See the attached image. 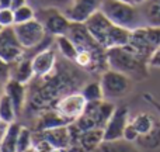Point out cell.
Wrapping results in <instances>:
<instances>
[{
    "instance_id": "cell-1",
    "label": "cell",
    "mask_w": 160,
    "mask_h": 152,
    "mask_svg": "<svg viewBox=\"0 0 160 152\" xmlns=\"http://www.w3.org/2000/svg\"><path fill=\"white\" fill-rule=\"evenodd\" d=\"M84 25L91 34V37L107 51L111 48L125 47L129 44L132 31L114 24L101 10L94 13L84 23Z\"/></svg>"
},
{
    "instance_id": "cell-2",
    "label": "cell",
    "mask_w": 160,
    "mask_h": 152,
    "mask_svg": "<svg viewBox=\"0 0 160 152\" xmlns=\"http://www.w3.org/2000/svg\"><path fill=\"white\" fill-rule=\"evenodd\" d=\"M107 64L110 69L118 71L132 79H141L148 75L149 65L129 45L111 48L107 51Z\"/></svg>"
},
{
    "instance_id": "cell-3",
    "label": "cell",
    "mask_w": 160,
    "mask_h": 152,
    "mask_svg": "<svg viewBox=\"0 0 160 152\" xmlns=\"http://www.w3.org/2000/svg\"><path fill=\"white\" fill-rule=\"evenodd\" d=\"M100 10L119 27L125 30L133 31L139 27H143V18L141 14V8L138 4L125 3L119 0H102Z\"/></svg>"
},
{
    "instance_id": "cell-4",
    "label": "cell",
    "mask_w": 160,
    "mask_h": 152,
    "mask_svg": "<svg viewBox=\"0 0 160 152\" xmlns=\"http://www.w3.org/2000/svg\"><path fill=\"white\" fill-rule=\"evenodd\" d=\"M14 31H16L17 38H18L20 44L22 45V48L25 50V52L42 50L39 47H42L44 44L49 42L51 38H53V37L48 35L45 27L42 25V23L37 17L27 23L16 24L14 25ZM44 48H47V47H44Z\"/></svg>"
},
{
    "instance_id": "cell-5",
    "label": "cell",
    "mask_w": 160,
    "mask_h": 152,
    "mask_svg": "<svg viewBox=\"0 0 160 152\" xmlns=\"http://www.w3.org/2000/svg\"><path fill=\"white\" fill-rule=\"evenodd\" d=\"M128 45L148 62L152 54L160 47V27L143 25L133 30Z\"/></svg>"
},
{
    "instance_id": "cell-6",
    "label": "cell",
    "mask_w": 160,
    "mask_h": 152,
    "mask_svg": "<svg viewBox=\"0 0 160 152\" xmlns=\"http://www.w3.org/2000/svg\"><path fill=\"white\" fill-rule=\"evenodd\" d=\"M132 80L133 79L131 76L108 68L100 76L104 99L108 102H115L129 94L132 90Z\"/></svg>"
},
{
    "instance_id": "cell-7",
    "label": "cell",
    "mask_w": 160,
    "mask_h": 152,
    "mask_svg": "<svg viewBox=\"0 0 160 152\" xmlns=\"http://www.w3.org/2000/svg\"><path fill=\"white\" fill-rule=\"evenodd\" d=\"M35 17L42 23L48 35L53 37V38L66 35L68 30H69L70 24H72V21H69V18L65 16L63 10L56 7L35 8Z\"/></svg>"
},
{
    "instance_id": "cell-8",
    "label": "cell",
    "mask_w": 160,
    "mask_h": 152,
    "mask_svg": "<svg viewBox=\"0 0 160 152\" xmlns=\"http://www.w3.org/2000/svg\"><path fill=\"white\" fill-rule=\"evenodd\" d=\"M25 50L20 44L14 27H6L0 31V58L8 64H16L24 58Z\"/></svg>"
},
{
    "instance_id": "cell-9",
    "label": "cell",
    "mask_w": 160,
    "mask_h": 152,
    "mask_svg": "<svg viewBox=\"0 0 160 152\" xmlns=\"http://www.w3.org/2000/svg\"><path fill=\"white\" fill-rule=\"evenodd\" d=\"M86 106H87V100L82 94V92H73L66 96H62L58 100L55 110L73 123L84 113Z\"/></svg>"
},
{
    "instance_id": "cell-10",
    "label": "cell",
    "mask_w": 160,
    "mask_h": 152,
    "mask_svg": "<svg viewBox=\"0 0 160 152\" xmlns=\"http://www.w3.org/2000/svg\"><path fill=\"white\" fill-rule=\"evenodd\" d=\"M101 4L102 0H72L63 13L72 23H86L101 8Z\"/></svg>"
},
{
    "instance_id": "cell-11",
    "label": "cell",
    "mask_w": 160,
    "mask_h": 152,
    "mask_svg": "<svg viewBox=\"0 0 160 152\" xmlns=\"http://www.w3.org/2000/svg\"><path fill=\"white\" fill-rule=\"evenodd\" d=\"M129 120V111L125 106L115 107V111L112 113L107 125L104 127V141H114V139L124 138V131Z\"/></svg>"
},
{
    "instance_id": "cell-12",
    "label": "cell",
    "mask_w": 160,
    "mask_h": 152,
    "mask_svg": "<svg viewBox=\"0 0 160 152\" xmlns=\"http://www.w3.org/2000/svg\"><path fill=\"white\" fill-rule=\"evenodd\" d=\"M31 64L35 77H47L53 72L56 65V51L52 45L42 48L31 56Z\"/></svg>"
},
{
    "instance_id": "cell-13",
    "label": "cell",
    "mask_w": 160,
    "mask_h": 152,
    "mask_svg": "<svg viewBox=\"0 0 160 152\" xmlns=\"http://www.w3.org/2000/svg\"><path fill=\"white\" fill-rule=\"evenodd\" d=\"M42 139L48 141L53 148L63 149V148H66L69 145L70 139H72L69 125H62V127H56V128L42 131Z\"/></svg>"
},
{
    "instance_id": "cell-14",
    "label": "cell",
    "mask_w": 160,
    "mask_h": 152,
    "mask_svg": "<svg viewBox=\"0 0 160 152\" xmlns=\"http://www.w3.org/2000/svg\"><path fill=\"white\" fill-rule=\"evenodd\" d=\"M4 93L13 102L14 107L17 110V114H20V111L22 110L25 103V85L18 82V80L10 79L7 83H4Z\"/></svg>"
},
{
    "instance_id": "cell-15",
    "label": "cell",
    "mask_w": 160,
    "mask_h": 152,
    "mask_svg": "<svg viewBox=\"0 0 160 152\" xmlns=\"http://www.w3.org/2000/svg\"><path fill=\"white\" fill-rule=\"evenodd\" d=\"M32 71V64H31V56L24 55V58H21L18 62L11 64V79L18 80V82L27 85L31 79H34Z\"/></svg>"
},
{
    "instance_id": "cell-16",
    "label": "cell",
    "mask_w": 160,
    "mask_h": 152,
    "mask_svg": "<svg viewBox=\"0 0 160 152\" xmlns=\"http://www.w3.org/2000/svg\"><path fill=\"white\" fill-rule=\"evenodd\" d=\"M138 6L145 25L160 27V0H146Z\"/></svg>"
},
{
    "instance_id": "cell-17",
    "label": "cell",
    "mask_w": 160,
    "mask_h": 152,
    "mask_svg": "<svg viewBox=\"0 0 160 152\" xmlns=\"http://www.w3.org/2000/svg\"><path fill=\"white\" fill-rule=\"evenodd\" d=\"M94 152H142V149L135 142L121 138L114 141H102Z\"/></svg>"
},
{
    "instance_id": "cell-18",
    "label": "cell",
    "mask_w": 160,
    "mask_h": 152,
    "mask_svg": "<svg viewBox=\"0 0 160 152\" xmlns=\"http://www.w3.org/2000/svg\"><path fill=\"white\" fill-rule=\"evenodd\" d=\"M72 121L68 120L66 117H63L59 111L53 110V111H47L41 116V118L38 120L37 124V130L38 131H45V130H51V128H56V127H62V125H70Z\"/></svg>"
},
{
    "instance_id": "cell-19",
    "label": "cell",
    "mask_w": 160,
    "mask_h": 152,
    "mask_svg": "<svg viewBox=\"0 0 160 152\" xmlns=\"http://www.w3.org/2000/svg\"><path fill=\"white\" fill-rule=\"evenodd\" d=\"M129 121H131V124L135 127V130L138 131L139 137H143V135H146V134H149L150 131L156 127V124L159 123L158 120L149 113H139L138 116L132 117Z\"/></svg>"
},
{
    "instance_id": "cell-20",
    "label": "cell",
    "mask_w": 160,
    "mask_h": 152,
    "mask_svg": "<svg viewBox=\"0 0 160 152\" xmlns=\"http://www.w3.org/2000/svg\"><path fill=\"white\" fill-rule=\"evenodd\" d=\"M79 134V142L86 151H96V148L104 141V130H90Z\"/></svg>"
},
{
    "instance_id": "cell-21",
    "label": "cell",
    "mask_w": 160,
    "mask_h": 152,
    "mask_svg": "<svg viewBox=\"0 0 160 152\" xmlns=\"http://www.w3.org/2000/svg\"><path fill=\"white\" fill-rule=\"evenodd\" d=\"M53 41H55V47L58 48V51L61 52V55L63 56L66 61L75 64L76 56H78V48H76L75 42H73L68 35L56 37Z\"/></svg>"
},
{
    "instance_id": "cell-22",
    "label": "cell",
    "mask_w": 160,
    "mask_h": 152,
    "mask_svg": "<svg viewBox=\"0 0 160 152\" xmlns=\"http://www.w3.org/2000/svg\"><path fill=\"white\" fill-rule=\"evenodd\" d=\"M20 128L21 125L17 124L16 121L11 123L7 134L0 144V152H17V139H18Z\"/></svg>"
},
{
    "instance_id": "cell-23",
    "label": "cell",
    "mask_w": 160,
    "mask_h": 152,
    "mask_svg": "<svg viewBox=\"0 0 160 152\" xmlns=\"http://www.w3.org/2000/svg\"><path fill=\"white\" fill-rule=\"evenodd\" d=\"M17 117V110L14 107L13 102L10 100V97L6 93H3V96L0 97V118L4 120L7 123H14Z\"/></svg>"
},
{
    "instance_id": "cell-24",
    "label": "cell",
    "mask_w": 160,
    "mask_h": 152,
    "mask_svg": "<svg viewBox=\"0 0 160 152\" xmlns=\"http://www.w3.org/2000/svg\"><path fill=\"white\" fill-rule=\"evenodd\" d=\"M80 92H82V94L86 97L87 103L98 102V100L104 99V94H102V89H101V83H100V80H94V82H90V83H87V85H84Z\"/></svg>"
},
{
    "instance_id": "cell-25",
    "label": "cell",
    "mask_w": 160,
    "mask_h": 152,
    "mask_svg": "<svg viewBox=\"0 0 160 152\" xmlns=\"http://www.w3.org/2000/svg\"><path fill=\"white\" fill-rule=\"evenodd\" d=\"M34 145L32 142V133L28 127L21 125L18 133V139H17V152H27L31 149Z\"/></svg>"
},
{
    "instance_id": "cell-26",
    "label": "cell",
    "mask_w": 160,
    "mask_h": 152,
    "mask_svg": "<svg viewBox=\"0 0 160 152\" xmlns=\"http://www.w3.org/2000/svg\"><path fill=\"white\" fill-rule=\"evenodd\" d=\"M14 18H16V24H21V23H27L30 20L35 18V7L31 6L30 3L21 6L20 8L14 10ZM14 24V25H16Z\"/></svg>"
},
{
    "instance_id": "cell-27",
    "label": "cell",
    "mask_w": 160,
    "mask_h": 152,
    "mask_svg": "<svg viewBox=\"0 0 160 152\" xmlns=\"http://www.w3.org/2000/svg\"><path fill=\"white\" fill-rule=\"evenodd\" d=\"M37 3L35 8L39 7H56L61 8V10H65V8L69 6V3L72 0H34Z\"/></svg>"
},
{
    "instance_id": "cell-28",
    "label": "cell",
    "mask_w": 160,
    "mask_h": 152,
    "mask_svg": "<svg viewBox=\"0 0 160 152\" xmlns=\"http://www.w3.org/2000/svg\"><path fill=\"white\" fill-rule=\"evenodd\" d=\"M16 18H14V10L11 8H0V25L3 28L14 27Z\"/></svg>"
},
{
    "instance_id": "cell-29",
    "label": "cell",
    "mask_w": 160,
    "mask_h": 152,
    "mask_svg": "<svg viewBox=\"0 0 160 152\" xmlns=\"http://www.w3.org/2000/svg\"><path fill=\"white\" fill-rule=\"evenodd\" d=\"M11 79V64L0 58V83H7Z\"/></svg>"
},
{
    "instance_id": "cell-30",
    "label": "cell",
    "mask_w": 160,
    "mask_h": 152,
    "mask_svg": "<svg viewBox=\"0 0 160 152\" xmlns=\"http://www.w3.org/2000/svg\"><path fill=\"white\" fill-rule=\"evenodd\" d=\"M148 65H149V68L160 69V47L152 54V56H150L149 61H148Z\"/></svg>"
},
{
    "instance_id": "cell-31",
    "label": "cell",
    "mask_w": 160,
    "mask_h": 152,
    "mask_svg": "<svg viewBox=\"0 0 160 152\" xmlns=\"http://www.w3.org/2000/svg\"><path fill=\"white\" fill-rule=\"evenodd\" d=\"M8 128H10V123H7V121L0 118V144H2L3 138H4L6 134H7Z\"/></svg>"
},
{
    "instance_id": "cell-32",
    "label": "cell",
    "mask_w": 160,
    "mask_h": 152,
    "mask_svg": "<svg viewBox=\"0 0 160 152\" xmlns=\"http://www.w3.org/2000/svg\"><path fill=\"white\" fill-rule=\"evenodd\" d=\"M28 0H11V10H17V8H20L21 6L27 4Z\"/></svg>"
},
{
    "instance_id": "cell-33",
    "label": "cell",
    "mask_w": 160,
    "mask_h": 152,
    "mask_svg": "<svg viewBox=\"0 0 160 152\" xmlns=\"http://www.w3.org/2000/svg\"><path fill=\"white\" fill-rule=\"evenodd\" d=\"M0 8H11V0H0Z\"/></svg>"
},
{
    "instance_id": "cell-34",
    "label": "cell",
    "mask_w": 160,
    "mask_h": 152,
    "mask_svg": "<svg viewBox=\"0 0 160 152\" xmlns=\"http://www.w3.org/2000/svg\"><path fill=\"white\" fill-rule=\"evenodd\" d=\"M3 93H4V85H3V83H0V97L3 96Z\"/></svg>"
},
{
    "instance_id": "cell-35",
    "label": "cell",
    "mask_w": 160,
    "mask_h": 152,
    "mask_svg": "<svg viewBox=\"0 0 160 152\" xmlns=\"http://www.w3.org/2000/svg\"><path fill=\"white\" fill-rule=\"evenodd\" d=\"M119 2H125V3H133V4H136L135 0H119Z\"/></svg>"
},
{
    "instance_id": "cell-36",
    "label": "cell",
    "mask_w": 160,
    "mask_h": 152,
    "mask_svg": "<svg viewBox=\"0 0 160 152\" xmlns=\"http://www.w3.org/2000/svg\"><path fill=\"white\" fill-rule=\"evenodd\" d=\"M143 2H146V0H135V3H136V4H142V3H143Z\"/></svg>"
},
{
    "instance_id": "cell-37",
    "label": "cell",
    "mask_w": 160,
    "mask_h": 152,
    "mask_svg": "<svg viewBox=\"0 0 160 152\" xmlns=\"http://www.w3.org/2000/svg\"><path fill=\"white\" fill-rule=\"evenodd\" d=\"M3 30V27H2V25H0V31H2Z\"/></svg>"
}]
</instances>
